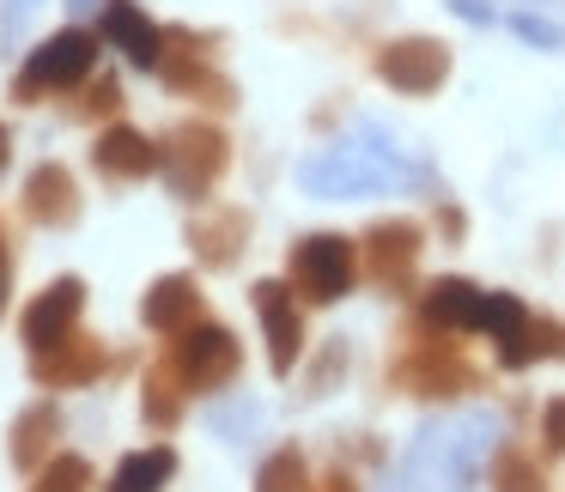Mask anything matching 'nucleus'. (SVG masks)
<instances>
[{
	"instance_id": "72a5a7b5",
	"label": "nucleus",
	"mask_w": 565,
	"mask_h": 492,
	"mask_svg": "<svg viewBox=\"0 0 565 492\" xmlns=\"http://www.w3.org/2000/svg\"><path fill=\"white\" fill-rule=\"evenodd\" d=\"M0 280H7V232H0Z\"/></svg>"
},
{
	"instance_id": "ddd939ff",
	"label": "nucleus",
	"mask_w": 565,
	"mask_h": 492,
	"mask_svg": "<svg viewBox=\"0 0 565 492\" xmlns=\"http://www.w3.org/2000/svg\"><path fill=\"white\" fill-rule=\"evenodd\" d=\"M419 249H426V232H419L414 220H377L365 232V268L377 274L383 286H407Z\"/></svg>"
},
{
	"instance_id": "412c9836",
	"label": "nucleus",
	"mask_w": 565,
	"mask_h": 492,
	"mask_svg": "<svg viewBox=\"0 0 565 492\" xmlns=\"http://www.w3.org/2000/svg\"><path fill=\"white\" fill-rule=\"evenodd\" d=\"M177 480V450L171 443H147V450L122 456L110 474V492H164Z\"/></svg>"
},
{
	"instance_id": "2eb2a0df",
	"label": "nucleus",
	"mask_w": 565,
	"mask_h": 492,
	"mask_svg": "<svg viewBox=\"0 0 565 492\" xmlns=\"http://www.w3.org/2000/svg\"><path fill=\"white\" fill-rule=\"evenodd\" d=\"M140 322H147L152 334H183L201 322V286L195 274H159V280L147 286V298H140Z\"/></svg>"
},
{
	"instance_id": "5701e85b",
	"label": "nucleus",
	"mask_w": 565,
	"mask_h": 492,
	"mask_svg": "<svg viewBox=\"0 0 565 492\" xmlns=\"http://www.w3.org/2000/svg\"><path fill=\"white\" fill-rule=\"evenodd\" d=\"M183 377L171 371V359H159V365L147 371V383H140V414H147V426L171 431L177 419H183Z\"/></svg>"
},
{
	"instance_id": "1a4fd4ad",
	"label": "nucleus",
	"mask_w": 565,
	"mask_h": 492,
	"mask_svg": "<svg viewBox=\"0 0 565 492\" xmlns=\"http://www.w3.org/2000/svg\"><path fill=\"white\" fill-rule=\"evenodd\" d=\"M249 298H256L262 334H268V371L274 377H292V365L305 359V317H298V304H292V286L286 280H256Z\"/></svg>"
},
{
	"instance_id": "6e6552de",
	"label": "nucleus",
	"mask_w": 565,
	"mask_h": 492,
	"mask_svg": "<svg viewBox=\"0 0 565 492\" xmlns=\"http://www.w3.org/2000/svg\"><path fill=\"white\" fill-rule=\"evenodd\" d=\"M79 310H86V280H79V274H62V280H50V286H43V292L25 304L19 334H25L31 353H50V346L74 341Z\"/></svg>"
},
{
	"instance_id": "a878e982",
	"label": "nucleus",
	"mask_w": 565,
	"mask_h": 492,
	"mask_svg": "<svg viewBox=\"0 0 565 492\" xmlns=\"http://www.w3.org/2000/svg\"><path fill=\"white\" fill-rule=\"evenodd\" d=\"M31 492H92V462L86 456H50L31 480Z\"/></svg>"
},
{
	"instance_id": "4be33fe9",
	"label": "nucleus",
	"mask_w": 565,
	"mask_h": 492,
	"mask_svg": "<svg viewBox=\"0 0 565 492\" xmlns=\"http://www.w3.org/2000/svg\"><path fill=\"white\" fill-rule=\"evenodd\" d=\"M535 359H565V329H559V322L529 317V322H523V334L499 346V365H504V371H529Z\"/></svg>"
},
{
	"instance_id": "39448f33",
	"label": "nucleus",
	"mask_w": 565,
	"mask_h": 492,
	"mask_svg": "<svg viewBox=\"0 0 565 492\" xmlns=\"http://www.w3.org/2000/svg\"><path fill=\"white\" fill-rule=\"evenodd\" d=\"M225 159H232V147H225V135L213 122H183L171 128V140H164V183H171L177 201H207L213 183L225 177Z\"/></svg>"
},
{
	"instance_id": "4468645a",
	"label": "nucleus",
	"mask_w": 565,
	"mask_h": 492,
	"mask_svg": "<svg viewBox=\"0 0 565 492\" xmlns=\"http://www.w3.org/2000/svg\"><path fill=\"white\" fill-rule=\"evenodd\" d=\"M104 365H110V353H104L98 341H86V334L50 346V353H31V377H38L43 389H86V383L104 377Z\"/></svg>"
},
{
	"instance_id": "7ed1b4c3",
	"label": "nucleus",
	"mask_w": 565,
	"mask_h": 492,
	"mask_svg": "<svg viewBox=\"0 0 565 492\" xmlns=\"http://www.w3.org/2000/svg\"><path fill=\"white\" fill-rule=\"evenodd\" d=\"M92 62H98V38H92V31H79V25L55 31V38H43L38 50H31V62L19 67L13 98H19V104H43L50 92H74V86H86Z\"/></svg>"
},
{
	"instance_id": "f704fd0d",
	"label": "nucleus",
	"mask_w": 565,
	"mask_h": 492,
	"mask_svg": "<svg viewBox=\"0 0 565 492\" xmlns=\"http://www.w3.org/2000/svg\"><path fill=\"white\" fill-rule=\"evenodd\" d=\"M31 13V0H13V19H25Z\"/></svg>"
},
{
	"instance_id": "6ab92c4d",
	"label": "nucleus",
	"mask_w": 565,
	"mask_h": 492,
	"mask_svg": "<svg viewBox=\"0 0 565 492\" xmlns=\"http://www.w3.org/2000/svg\"><path fill=\"white\" fill-rule=\"evenodd\" d=\"M426 322L431 329H480V310H487V292H480L475 280H456V274H444V280L426 286Z\"/></svg>"
},
{
	"instance_id": "f257e3e1",
	"label": "nucleus",
	"mask_w": 565,
	"mask_h": 492,
	"mask_svg": "<svg viewBox=\"0 0 565 492\" xmlns=\"http://www.w3.org/2000/svg\"><path fill=\"white\" fill-rule=\"evenodd\" d=\"M492 431H499L492 414H462V419H444V426H426L402 462V486L407 492H468L492 450Z\"/></svg>"
},
{
	"instance_id": "c9c22d12",
	"label": "nucleus",
	"mask_w": 565,
	"mask_h": 492,
	"mask_svg": "<svg viewBox=\"0 0 565 492\" xmlns=\"http://www.w3.org/2000/svg\"><path fill=\"white\" fill-rule=\"evenodd\" d=\"M7 152H13V147H7V128H0V164H7Z\"/></svg>"
},
{
	"instance_id": "bb28decb",
	"label": "nucleus",
	"mask_w": 565,
	"mask_h": 492,
	"mask_svg": "<svg viewBox=\"0 0 565 492\" xmlns=\"http://www.w3.org/2000/svg\"><path fill=\"white\" fill-rule=\"evenodd\" d=\"M492 492H547V480L523 450H499L492 456Z\"/></svg>"
},
{
	"instance_id": "7c9ffc66",
	"label": "nucleus",
	"mask_w": 565,
	"mask_h": 492,
	"mask_svg": "<svg viewBox=\"0 0 565 492\" xmlns=\"http://www.w3.org/2000/svg\"><path fill=\"white\" fill-rule=\"evenodd\" d=\"M317 492H359V486H353V474H341V468H334V474H329V480H322V486H317Z\"/></svg>"
},
{
	"instance_id": "2f4dec72",
	"label": "nucleus",
	"mask_w": 565,
	"mask_h": 492,
	"mask_svg": "<svg viewBox=\"0 0 565 492\" xmlns=\"http://www.w3.org/2000/svg\"><path fill=\"white\" fill-rule=\"evenodd\" d=\"M456 13H462V19H492L487 7H480V0H456Z\"/></svg>"
},
{
	"instance_id": "dca6fc26",
	"label": "nucleus",
	"mask_w": 565,
	"mask_h": 492,
	"mask_svg": "<svg viewBox=\"0 0 565 492\" xmlns=\"http://www.w3.org/2000/svg\"><path fill=\"white\" fill-rule=\"evenodd\" d=\"M104 43L122 50L135 67H159L164 62V25H152L135 0H104Z\"/></svg>"
},
{
	"instance_id": "cd10ccee",
	"label": "nucleus",
	"mask_w": 565,
	"mask_h": 492,
	"mask_svg": "<svg viewBox=\"0 0 565 492\" xmlns=\"http://www.w3.org/2000/svg\"><path fill=\"white\" fill-rule=\"evenodd\" d=\"M541 450L565 456V395H553V402L541 407Z\"/></svg>"
},
{
	"instance_id": "0eeeda50",
	"label": "nucleus",
	"mask_w": 565,
	"mask_h": 492,
	"mask_svg": "<svg viewBox=\"0 0 565 492\" xmlns=\"http://www.w3.org/2000/svg\"><path fill=\"white\" fill-rule=\"evenodd\" d=\"M377 79L402 98H431L450 79V50L438 38H395L377 50Z\"/></svg>"
},
{
	"instance_id": "c756f323",
	"label": "nucleus",
	"mask_w": 565,
	"mask_h": 492,
	"mask_svg": "<svg viewBox=\"0 0 565 492\" xmlns=\"http://www.w3.org/2000/svg\"><path fill=\"white\" fill-rule=\"evenodd\" d=\"M116 104H122V92H116V79H98L86 98V116H116Z\"/></svg>"
},
{
	"instance_id": "c85d7f7f",
	"label": "nucleus",
	"mask_w": 565,
	"mask_h": 492,
	"mask_svg": "<svg viewBox=\"0 0 565 492\" xmlns=\"http://www.w3.org/2000/svg\"><path fill=\"white\" fill-rule=\"evenodd\" d=\"M511 31L523 43H541V50H559V25H547V19H535V13H516L511 19Z\"/></svg>"
},
{
	"instance_id": "a211bd4d",
	"label": "nucleus",
	"mask_w": 565,
	"mask_h": 492,
	"mask_svg": "<svg viewBox=\"0 0 565 492\" xmlns=\"http://www.w3.org/2000/svg\"><path fill=\"white\" fill-rule=\"evenodd\" d=\"M25 213L50 232H67L79 220V189H74V171L67 164H38L25 177Z\"/></svg>"
},
{
	"instance_id": "aec40b11",
	"label": "nucleus",
	"mask_w": 565,
	"mask_h": 492,
	"mask_svg": "<svg viewBox=\"0 0 565 492\" xmlns=\"http://www.w3.org/2000/svg\"><path fill=\"white\" fill-rule=\"evenodd\" d=\"M55 431H62V414H55V402H31L25 414L13 419V443H7L13 468L38 474V468L50 462V450H55Z\"/></svg>"
},
{
	"instance_id": "b1692460",
	"label": "nucleus",
	"mask_w": 565,
	"mask_h": 492,
	"mask_svg": "<svg viewBox=\"0 0 565 492\" xmlns=\"http://www.w3.org/2000/svg\"><path fill=\"white\" fill-rule=\"evenodd\" d=\"M256 492H317L310 486V462H305V450H274L268 462L256 468Z\"/></svg>"
},
{
	"instance_id": "f3484780",
	"label": "nucleus",
	"mask_w": 565,
	"mask_h": 492,
	"mask_svg": "<svg viewBox=\"0 0 565 492\" xmlns=\"http://www.w3.org/2000/svg\"><path fill=\"white\" fill-rule=\"evenodd\" d=\"M249 244V213L244 207H213L189 225V249H195L201 268H232Z\"/></svg>"
},
{
	"instance_id": "473e14b6",
	"label": "nucleus",
	"mask_w": 565,
	"mask_h": 492,
	"mask_svg": "<svg viewBox=\"0 0 565 492\" xmlns=\"http://www.w3.org/2000/svg\"><path fill=\"white\" fill-rule=\"evenodd\" d=\"M67 7H74V13H92V7H98V0H67Z\"/></svg>"
},
{
	"instance_id": "f03ea898",
	"label": "nucleus",
	"mask_w": 565,
	"mask_h": 492,
	"mask_svg": "<svg viewBox=\"0 0 565 492\" xmlns=\"http://www.w3.org/2000/svg\"><path fill=\"white\" fill-rule=\"evenodd\" d=\"M371 147L359 140H341V147H322L317 159H305V189L322 201H347V195H377V189L402 183L407 177V159L395 152V140H383L377 128H365Z\"/></svg>"
},
{
	"instance_id": "20e7f679",
	"label": "nucleus",
	"mask_w": 565,
	"mask_h": 492,
	"mask_svg": "<svg viewBox=\"0 0 565 492\" xmlns=\"http://www.w3.org/2000/svg\"><path fill=\"white\" fill-rule=\"evenodd\" d=\"M286 274H292V292L298 298H310V304H334V298L353 292L359 244H353V237H341V232H310L305 244H292Z\"/></svg>"
},
{
	"instance_id": "f8f14e48",
	"label": "nucleus",
	"mask_w": 565,
	"mask_h": 492,
	"mask_svg": "<svg viewBox=\"0 0 565 492\" xmlns=\"http://www.w3.org/2000/svg\"><path fill=\"white\" fill-rule=\"evenodd\" d=\"M92 164H98V177H110V183H140V177L164 171V147H159V140H147L140 128L116 122V128H104V135H98Z\"/></svg>"
},
{
	"instance_id": "393cba45",
	"label": "nucleus",
	"mask_w": 565,
	"mask_h": 492,
	"mask_svg": "<svg viewBox=\"0 0 565 492\" xmlns=\"http://www.w3.org/2000/svg\"><path fill=\"white\" fill-rule=\"evenodd\" d=\"M523 322H529V310H523V298L516 292H487V310H480V334H492V341H516L523 334Z\"/></svg>"
},
{
	"instance_id": "423d86ee",
	"label": "nucleus",
	"mask_w": 565,
	"mask_h": 492,
	"mask_svg": "<svg viewBox=\"0 0 565 492\" xmlns=\"http://www.w3.org/2000/svg\"><path fill=\"white\" fill-rule=\"evenodd\" d=\"M164 359H171V371L183 377L189 395L225 389V383L237 377V365H244V353H237V334L220 329V322H195V329H183Z\"/></svg>"
},
{
	"instance_id": "9b49d317",
	"label": "nucleus",
	"mask_w": 565,
	"mask_h": 492,
	"mask_svg": "<svg viewBox=\"0 0 565 492\" xmlns=\"http://www.w3.org/2000/svg\"><path fill=\"white\" fill-rule=\"evenodd\" d=\"M201 43L207 38H195V31H164V62H159V74H164V86L171 92H201L207 104H237V92H232V79L225 74H213L207 67V55H201Z\"/></svg>"
},
{
	"instance_id": "9d476101",
	"label": "nucleus",
	"mask_w": 565,
	"mask_h": 492,
	"mask_svg": "<svg viewBox=\"0 0 565 492\" xmlns=\"http://www.w3.org/2000/svg\"><path fill=\"white\" fill-rule=\"evenodd\" d=\"M395 389H407V395H462V389H475V365H468L462 353H450V346H438V341H419V346H407V353L395 359Z\"/></svg>"
}]
</instances>
